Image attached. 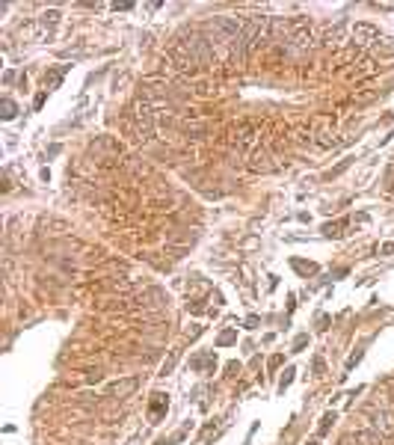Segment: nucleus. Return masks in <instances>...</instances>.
Returning a JSON list of instances; mask_svg holds the SVG:
<instances>
[{
  "instance_id": "22",
  "label": "nucleus",
  "mask_w": 394,
  "mask_h": 445,
  "mask_svg": "<svg viewBox=\"0 0 394 445\" xmlns=\"http://www.w3.org/2000/svg\"><path fill=\"white\" fill-rule=\"evenodd\" d=\"M294 383V368H288V371H284V374H281V383H279V389L284 392V389H288Z\"/></svg>"
},
{
  "instance_id": "12",
  "label": "nucleus",
  "mask_w": 394,
  "mask_h": 445,
  "mask_svg": "<svg viewBox=\"0 0 394 445\" xmlns=\"http://www.w3.org/2000/svg\"><path fill=\"white\" fill-rule=\"evenodd\" d=\"M190 368L193 371H205V368H217V353H213V350H202V353H196L193 359H190Z\"/></svg>"
},
{
  "instance_id": "27",
  "label": "nucleus",
  "mask_w": 394,
  "mask_h": 445,
  "mask_svg": "<svg viewBox=\"0 0 394 445\" xmlns=\"http://www.w3.org/2000/svg\"><path fill=\"white\" fill-rule=\"evenodd\" d=\"M305 344H308V336H300V339L294 342V353H297V350H302Z\"/></svg>"
},
{
  "instance_id": "13",
  "label": "nucleus",
  "mask_w": 394,
  "mask_h": 445,
  "mask_svg": "<svg viewBox=\"0 0 394 445\" xmlns=\"http://www.w3.org/2000/svg\"><path fill=\"white\" fill-rule=\"evenodd\" d=\"M356 445H379L382 442V436L376 433V430H368V427H362V430H356L353 436H350Z\"/></svg>"
},
{
  "instance_id": "5",
  "label": "nucleus",
  "mask_w": 394,
  "mask_h": 445,
  "mask_svg": "<svg viewBox=\"0 0 394 445\" xmlns=\"http://www.w3.org/2000/svg\"><path fill=\"white\" fill-rule=\"evenodd\" d=\"M379 36H382L379 27H374V24H368V21H356L353 30H350V45L362 48V51H371Z\"/></svg>"
},
{
  "instance_id": "29",
  "label": "nucleus",
  "mask_w": 394,
  "mask_h": 445,
  "mask_svg": "<svg viewBox=\"0 0 394 445\" xmlns=\"http://www.w3.org/2000/svg\"><path fill=\"white\" fill-rule=\"evenodd\" d=\"M45 98H48V92H45V89H42V92H39V95H36V101H33V104H36V110H39V107H42V104H45Z\"/></svg>"
},
{
  "instance_id": "17",
  "label": "nucleus",
  "mask_w": 394,
  "mask_h": 445,
  "mask_svg": "<svg viewBox=\"0 0 394 445\" xmlns=\"http://www.w3.org/2000/svg\"><path fill=\"white\" fill-rule=\"evenodd\" d=\"M344 226H347V220H338V222H326V226H323V235H326V238H341V235H344V232H341Z\"/></svg>"
},
{
  "instance_id": "10",
  "label": "nucleus",
  "mask_w": 394,
  "mask_h": 445,
  "mask_svg": "<svg viewBox=\"0 0 394 445\" xmlns=\"http://www.w3.org/2000/svg\"><path fill=\"white\" fill-rule=\"evenodd\" d=\"M136 386H139V377H128V380L113 383L110 389H107V395H110V398H128V395L136 392Z\"/></svg>"
},
{
  "instance_id": "4",
  "label": "nucleus",
  "mask_w": 394,
  "mask_h": 445,
  "mask_svg": "<svg viewBox=\"0 0 394 445\" xmlns=\"http://www.w3.org/2000/svg\"><path fill=\"white\" fill-rule=\"evenodd\" d=\"M288 51L291 54H308L314 45V36H311V24L305 15H294L291 18V36H288Z\"/></svg>"
},
{
  "instance_id": "7",
  "label": "nucleus",
  "mask_w": 394,
  "mask_h": 445,
  "mask_svg": "<svg viewBox=\"0 0 394 445\" xmlns=\"http://www.w3.org/2000/svg\"><path fill=\"white\" fill-rule=\"evenodd\" d=\"M249 169H255V172H273L276 169V163H273V158H270V152L264 145H252V152H249Z\"/></svg>"
},
{
  "instance_id": "26",
  "label": "nucleus",
  "mask_w": 394,
  "mask_h": 445,
  "mask_svg": "<svg viewBox=\"0 0 394 445\" xmlns=\"http://www.w3.org/2000/svg\"><path fill=\"white\" fill-rule=\"evenodd\" d=\"M258 324H261V318H258V315H249V318H246V329H255Z\"/></svg>"
},
{
  "instance_id": "19",
  "label": "nucleus",
  "mask_w": 394,
  "mask_h": 445,
  "mask_svg": "<svg viewBox=\"0 0 394 445\" xmlns=\"http://www.w3.org/2000/svg\"><path fill=\"white\" fill-rule=\"evenodd\" d=\"M335 419H338L335 413H326L323 419H320V427H317V436H326V433H329V427L335 425Z\"/></svg>"
},
{
  "instance_id": "16",
  "label": "nucleus",
  "mask_w": 394,
  "mask_h": 445,
  "mask_svg": "<svg viewBox=\"0 0 394 445\" xmlns=\"http://www.w3.org/2000/svg\"><path fill=\"white\" fill-rule=\"evenodd\" d=\"M341 36H344V21H338L335 27H329V30H326L323 42H326V45H338V42H341Z\"/></svg>"
},
{
  "instance_id": "21",
  "label": "nucleus",
  "mask_w": 394,
  "mask_h": 445,
  "mask_svg": "<svg viewBox=\"0 0 394 445\" xmlns=\"http://www.w3.org/2000/svg\"><path fill=\"white\" fill-rule=\"evenodd\" d=\"M311 368H314V374H317V377H323V374H326V362H323V356H314V365H311Z\"/></svg>"
},
{
  "instance_id": "8",
  "label": "nucleus",
  "mask_w": 394,
  "mask_h": 445,
  "mask_svg": "<svg viewBox=\"0 0 394 445\" xmlns=\"http://www.w3.org/2000/svg\"><path fill=\"white\" fill-rule=\"evenodd\" d=\"M314 142L320 148H335L338 142L332 140V116H323V119H317V131H314Z\"/></svg>"
},
{
  "instance_id": "20",
  "label": "nucleus",
  "mask_w": 394,
  "mask_h": 445,
  "mask_svg": "<svg viewBox=\"0 0 394 445\" xmlns=\"http://www.w3.org/2000/svg\"><path fill=\"white\" fill-rule=\"evenodd\" d=\"M15 113H18L15 101H12V98H3V113H0V116H3V119H15Z\"/></svg>"
},
{
  "instance_id": "2",
  "label": "nucleus",
  "mask_w": 394,
  "mask_h": 445,
  "mask_svg": "<svg viewBox=\"0 0 394 445\" xmlns=\"http://www.w3.org/2000/svg\"><path fill=\"white\" fill-rule=\"evenodd\" d=\"M207 27H210V36H207V42L213 45V48H231L240 36H243V27H246V18H240V15H213L210 21H207Z\"/></svg>"
},
{
  "instance_id": "6",
  "label": "nucleus",
  "mask_w": 394,
  "mask_h": 445,
  "mask_svg": "<svg viewBox=\"0 0 394 445\" xmlns=\"http://www.w3.org/2000/svg\"><path fill=\"white\" fill-rule=\"evenodd\" d=\"M368 422H371V430H376L379 436H394V416L388 410H371Z\"/></svg>"
},
{
  "instance_id": "14",
  "label": "nucleus",
  "mask_w": 394,
  "mask_h": 445,
  "mask_svg": "<svg viewBox=\"0 0 394 445\" xmlns=\"http://www.w3.org/2000/svg\"><path fill=\"white\" fill-rule=\"evenodd\" d=\"M68 71V65H59V68H54V71H48L45 74V92H51V89H56L59 86V81H62V74Z\"/></svg>"
},
{
  "instance_id": "25",
  "label": "nucleus",
  "mask_w": 394,
  "mask_h": 445,
  "mask_svg": "<svg viewBox=\"0 0 394 445\" xmlns=\"http://www.w3.org/2000/svg\"><path fill=\"white\" fill-rule=\"evenodd\" d=\"M350 163H353V161H341V163H338V166H335V169L329 172V178H332V175H341V172H344V169H347Z\"/></svg>"
},
{
  "instance_id": "30",
  "label": "nucleus",
  "mask_w": 394,
  "mask_h": 445,
  "mask_svg": "<svg viewBox=\"0 0 394 445\" xmlns=\"http://www.w3.org/2000/svg\"><path fill=\"white\" fill-rule=\"evenodd\" d=\"M279 365H281V353H276V356L270 359V368H279Z\"/></svg>"
},
{
  "instance_id": "32",
  "label": "nucleus",
  "mask_w": 394,
  "mask_h": 445,
  "mask_svg": "<svg viewBox=\"0 0 394 445\" xmlns=\"http://www.w3.org/2000/svg\"><path fill=\"white\" fill-rule=\"evenodd\" d=\"M308 445H317V442H308Z\"/></svg>"
},
{
  "instance_id": "18",
  "label": "nucleus",
  "mask_w": 394,
  "mask_h": 445,
  "mask_svg": "<svg viewBox=\"0 0 394 445\" xmlns=\"http://www.w3.org/2000/svg\"><path fill=\"white\" fill-rule=\"evenodd\" d=\"M237 342V329H223L220 336H217V347H228Z\"/></svg>"
},
{
  "instance_id": "24",
  "label": "nucleus",
  "mask_w": 394,
  "mask_h": 445,
  "mask_svg": "<svg viewBox=\"0 0 394 445\" xmlns=\"http://www.w3.org/2000/svg\"><path fill=\"white\" fill-rule=\"evenodd\" d=\"M56 21H59V12H56V9L45 12V24H56Z\"/></svg>"
},
{
  "instance_id": "9",
  "label": "nucleus",
  "mask_w": 394,
  "mask_h": 445,
  "mask_svg": "<svg viewBox=\"0 0 394 445\" xmlns=\"http://www.w3.org/2000/svg\"><path fill=\"white\" fill-rule=\"evenodd\" d=\"M166 410H169V395L154 392V395H151V401H149V422H151V425H157V422L166 416Z\"/></svg>"
},
{
  "instance_id": "3",
  "label": "nucleus",
  "mask_w": 394,
  "mask_h": 445,
  "mask_svg": "<svg viewBox=\"0 0 394 445\" xmlns=\"http://www.w3.org/2000/svg\"><path fill=\"white\" fill-rule=\"evenodd\" d=\"M131 122H133V137L139 142H149L154 137V125H157V116H154V104L142 95L133 110H131Z\"/></svg>"
},
{
  "instance_id": "15",
  "label": "nucleus",
  "mask_w": 394,
  "mask_h": 445,
  "mask_svg": "<svg viewBox=\"0 0 394 445\" xmlns=\"http://www.w3.org/2000/svg\"><path fill=\"white\" fill-rule=\"evenodd\" d=\"M291 267H294L300 276H314V273H317V264H314V262H302V258H291Z\"/></svg>"
},
{
  "instance_id": "11",
  "label": "nucleus",
  "mask_w": 394,
  "mask_h": 445,
  "mask_svg": "<svg viewBox=\"0 0 394 445\" xmlns=\"http://www.w3.org/2000/svg\"><path fill=\"white\" fill-rule=\"evenodd\" d=\"M371 57H376V60H394V39L379 36V39L374 42V48H371Z\"/></svg>"
},
{
  "instance_id": "1",
  "label": "nucleus",
  "mask_w": 394,
  "mask_h": 445,
  "mask_svg": "<svg viewBox=\"0 0 394 445\" xmlns=\"http://www.w3.org/2000/svg\"><path fill=\"white\" fill-rule=\"evenodd\" d=\"M264 39H270V15H249L246 27H243V36L231 45V54L237 60H243L246 54H252Z\"/></svg>"
},
{
  "instance_id": "31",
  "label": "nucleus",
  "mask_w": 394,
  "mask_h": 445,
  "mask_svg": "<svg viewBox=\"0 0 394 445\" xmlns=\"http://www.w3.org/2000/svg\"><path fill=\"white\" fill-rule=\"evenodd\" d=\"M157 445H169V442H166V439H157Z\"/></svg>"
},
{
  "instance_id": "28",
  "label": "nucleus",
  "mask_w": 394,
  "mask_h": 445,
  "mask_svg": "<svg viewBox=\"0 0 394 445\" xmlns=\"http://www.w3.org/2000/svg\"><path fill=\"white\" fill-rule=\"evenodd\" d=\"M379 255H394V243H382V246H379Z\"/></svg>"
},
{
  "instance_id": "23",
  "label": "nucleus",
  "mask_w": 394,
  "mask_h": 445,
  "mask_svg": "<svg viewBox=\"0 0 394 445\" xmlns=\"http://www.w3.org/2000/svg\"><path fill=\"white\" fill-rule=\"evenodd\" d=\"M175 362H178V353H172V356L163 362V368H160V377H166V374H169V371L175 368Z\"/></svg>"
}]
</instances>
